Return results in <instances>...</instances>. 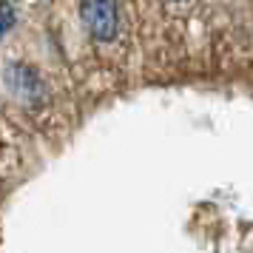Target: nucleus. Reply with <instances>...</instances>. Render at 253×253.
<instances>
[{"instance_id":"f257e3e1","label":"nucleus","mask_w":253,"mask_h":253,"mask_svg":"<svg viewBox=\"0 0 253 253\" xmlns=\"http://www.w3.org/2000/svg\"><path fill=\"white\" fill-rule=\"evenodd\" d=\"M80 17L94 40L108 43L117 37V29H120L117 0H80Z\"/></svg>"},{"instance_id":"f03ea898","label":"nucleus","mask_w":253,"mask_h":253,"mask_svg":"<svg viewBox=\"0 0 253 253\" xmlns=\"http://www.w3.org/2000/svg\"><path fill=\"white\" fill-rule=\"evenodd\" d=\"M3 80L9 85V91L17 100H23V103H37L46 94V85L40 80V74L32 66H23V63H12L9 69L3 71Z\"/></svg>"},{"instance_id":"7ed1b4c3","label":"nucleus","mask_w":253,"mask_h":253,"mask_svg":"<svg viewBox=\"0 0 253 253\" xmlns=\"http://www.w3.org/2000/svg\"><path fill=\"white\" fill-rule=\"evenodd\" d=\"M14 17H17V14H14L12 3H0V37L14 26Z\"/></svg>"}]
</instances>
